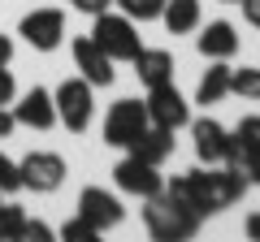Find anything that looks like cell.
Segmentation results:
<instances>
[{"label":"cell","mask_w":260,"mask_h":242,"mask_svg":"<svg viewBox=\"0 0 260 242\" xmlns=\"http://www.w3.org/2000/svg\"><path fill=\"white\" fill-rule=\"evenodd\" d=\"M225 95H230V65L225 61H213L208 74L200 78V87H195V104H221Z\"/></svg>","instance_id":"cell-18"},{"label":"cell","mask_w":260,"mask_h":242,"mask_svg":"<svg viewBox=\"0 0 260 242\" xmlns=\"http://www.w3.org/2000/svg\"><path fill=\"white\" fill-rule=\"evenodd\" d=\"M230 95H243V100H260V65L230 69Z\"/></svg>","instance_id":"cell-19"},{"label":"cell","mask_w":260,"mask_h":242,"mask_svg":"<svg viewBox=\"0 0 260 242\" xmlns=\"http://www.w3.org/2000/svg\"><path fill=\"white\" fill-rule=\"evenodd\" d=\"M91 39L113 56V61H135V56H139V48H143V39H139V30H135V22H130L126 13H113V9L95 13Z\"/></svg>","instance_id":"cell-4"},{"label":"cell","mask_w":260,"mask_h":242,"mask_svg":"<svg viewBox=\"0 0 260 242\" xmlns=\"http://www.w3.org/2000/svg\"><path fill=\"white\" fill-rule=\"evenodd\" d=\"M52 238H56V233L48 229L44 221H30V216H26V225H22V242H52Z\"/></svg>","instance_id":"cell-26"},{"label":"cell","mask_w":260,"mask_h":242,"mask_svg":"<svg viewBox=\"0 0 260 242\" xmlns=\"http://www.w3.org/2000/svg\"><path fill=\"white\" fill-rule=\"evenodd\" d=\"M9 61H13V39L0 35V65H9Z\"/></svg>","instance_id":"cell-30"},{"label":"cell","mask_w":260,"mask_h":242,"mask_svg":"<svg viewBox=\"0 0 260 242\" xmlns=\"http://www.w3.org/2000/svg\"><path fill=\"white\" fill-rule=\"evenodd\" d=\"M70 9H78V13H87V18H95V13L113 9V0H70Z\"/></svg>","instance_id":"cell-27"},{"label":"cell","mask_w":260,"mask_h":242,"mask_svg":"<svg viewBox=\"0 0 260 242\" xmlns=\"http://www.w3.org/2000/svg\"><path fill=\"white\" fill-rule=\"evenodd\" d=\"M195 48H200V56H208V61H230V56L239 52V30H234L230 22H208L204 35L195 39Z\"/></svg>","instance_id":"cell-15"},{"label":"cell","mask_w":260,"mask_h":242,"mask_svg":"<svg viewBox=\"0 0 260 242\" xmlns=\"http://www.w3.org/2000/svg\"><path fill=\"white\" fill-rule=\"evenodd\" d=\"M113 182H117V190H126V195L135 199H152L165 190V177L156 173V165H148V160L139 156H126L117 169H113Z\"/></svg>","instance_id":"cell-10"},{"label":"cell","mask_w":260,"mask_h":242,"mask_svg":"<svg viewBox=\"0 0 260 242\" xmlns=\"http://www.w3.org/2000/svg\"><path fill=\"white\" fill-rule=\"evenodd\" d=\"M18 35L26 39L35 52H56L65 39V13L61 9H30L26 18H22Z\"/></svg>","instance_id":"cell-8"},{"label":"cell","mask_w":260,"mask_h":242,"mask_svg":"<svg viewBox=\"0 0 260 242\" xmlns=\"http://www.w3.org/2000/svg\"><path fill=\"white\" fill-rule=\"evenodd\" d=\"M13 126H18V121H13V108H0V139H9Z\"/></svg>","instance_id":"cell-29"},{"label":"cell","mask_w":260,"mask_h":242,"mask_svg":"<svg viewBox=\"0 0 260 242\" xmlns=\"http://www.w3.org/2000/svg\"><path fill=\"white\" fill-rule=\"evenodd\" d=\"M165 195L204 221V216L234 208L247 195V177L234 165H204V169H191V173H178L174 182H165Z\"/></svg>","instance_id":"cell-1"},{"label":"cell","mask_w":260,"mask_h":242,"mask_svg":"<svg viewBox=\"0 0 260 242\" xmlns=\"http://www.w3.org/2000/svg\"><path fill=\"white\" fill-rule=\"evenodd\" d=\"M239 5H243V18H247V26L260 30V0H239Z\"/></svg>","instance_id":"cell-28"},{"label":"cell","mask_w":260,"mask_h":242,"mask_svg":"<svg viewBox=\"0 0 260 242\" xmlns=\"http://www.w3.org/2000/svg\"><path fill=\"white\" fill-rule=\"evenodd\" d=\"M70 52H74L78 74H83L91 87H109L113 78H117V74H113V56L104 52V48L95 44L91 35H87V39H74V44H70Z\"/></svg>","instance_id":"cell-12"},{"label":"cell","mask_w":260,"mask_h":242,"mask_svg":"<svg viewBox=\"0 0 260 242\" xmlns=\"http://www.w3.org/2000/svg\"><path fill=\"white\" fill-rule=\"evenodd\" d=\"M148 126H152L148 108H143L139 100H117L109 108V117H104V143H109V147H126V143L139 139Z\"/></svg>","instance_id":"cell-7"},{"label":"cell","mask_w":260,"mask_h":242,"mask_svg":"<svg viewBox=\"0 0 260 242\" xmlns=\"http://www.w3.org/2000/svg\"><path fill=\"white\" fill-rule=\"evenodd\" d=\"M18 190H22V169L18 160H9L0 151V195H18Z\"/></svg>","instance_id":"cell-24"},{"label":"cell","mask_w":260,"mask_h":242,"mask_svg":"<svg viewBox=\"0 0 260 242\" xmlns=\"http://www.w3.org/2000/svg\"><path fill=\"white\" fill-rule=\"evenodd\" d=\"M191 134H195V156H200V165H230L234 134L225 130L221 121L200 117V121H191Z\"/></svg>","instance_id":"cell-9"},{"label":"cell","mask_w":260,"mask_h":242,"mask_svg":"<svg viewBox=\"0 0 260 242\" xmlns=\"http://www.w3.org/2000/svg\"><path fill=\"white\" fill-rule=\"evenodd\" d=\"M22 169V190H35V195H52L65 182V160L56 151H30L18 160Z\"/></svg>","instance_id":"cell-6"},{"label":"cell","mask_w":260,"mask_h":242,"mask_svg":"<svg viewBox=\"0 0 260 242\" xmlns=\"http://www.w3.org/2000/svg\"><path fill=\"white\" fill-rule=\"evenodd\" d=\"M18 100V83H13V69L0 65V108H9V104Z\"/></svg>","instance_id":"cell-25"},{"label":"cell","mask_w":260,"mask_h":242,"mask_svg":"<svg viewBox=\"0 0 260 242\" xmlns=\"http://www.w3.org/2000/svg\"><path fill=\"white\" fill-rule=\"evenodd\" d=\"M230 134H234V151H260V117H243Z\"/></svg>","instance_id":"cell-22"},{"label":"cell","mask_w":260,"mask_h":242,"mask_svg":"<svg viewBox=\"0 0 260 242\" xmlns=\"http://www.w3.org/2000/svg\"><path fill=\"white\" fill-rule=\"evenodd\" d=\"M13 121L18 126H30V130H52L56 126V104H52V91L44 87H30L18 104H13Z\"/></svg>","instance_id":"cell-13"},{"label":"cell","mask_w":260,"mask_h":242,"mask_svg":"<svg viewBox=\"0 0 260 242\" xmlns=\"http://www.w3.org/2000/svg\"><path fill=\"white\" fill-rule=\"evenodd\" d=\"M160 22H165L169 35H191V30H200V0H165Z\"/></svg>","instance_id":"cell-17"},{"label":"cell","mask_w":260,"mask_h":242,"mask_svg":"<svg viewBox=\"0 0 260 242\" xmlns=\"http://www.w3.org/2000/svg\"><path fill=\"white\" fill-rule=\"evenodd\" d=\"M61 238H65V242H91V238H100V229H95L91 221H83V216L74 212L70 221L61 225Z\"/></svg>","instance_id":"cell-23"},{"label":"cell","mask_w":260,"mask_h":242,"mask_svg":"<svg viewBox=\"0 0 260 242\" xmlns=\"http://www.w3.org/2000/svg\"><path fill=\"white\" fill-rule=\"evenodd\" d=\"M22 225H26V208L0 204V242H22Z\"/></svg>","instance_id":"cell-20"},{"label":"cell","mask_w":260,"mask_h":242,"mask_svg":"<svg viewBox=\"0 0 260 242\" xmlns=\"http://www.w3.org/2000/svg\"><path fill=\"white\" fill-rule=\"evenodd\" d=\"M143 108H148V121H152V126H165V130H174V134L182 130V126H191V104H186V95L178 91L174 83L148 87Z\"/></svg>","instance_id":"cell-5"},{"label":"cell","mask_w":260,"mask_h":242,"mask_svg":"<svg viewBox=\"0 0 260 242\" xmlns=\"http://www.w3.org/2000/svg\"><path fill=\"white\" fill-rule=\"evenodd\" d=\"M143 225H148V233L160 238V242H182V238H191V233L200 229V216L186 212L182 204H174V199L160 190V195L143 199Z\"/></svg>","instance_id":"cell-2"},{"label":"cell","mask_w":260,"mask_h":242,"mask_svg":"<svg viewBox=\"0 0 260 242\" xmlns=\"http://www.w3.org/2000/svg\"><path fill=\"white\" fill-rule=\"evenodd\" d=\"M130 22H156L160 9H165V0H113Z\"/></svg>","instance_id":"cell-21"},{"label":"cell","mask_w":260,"mask_h":242,"mask_svg":"<svg viewBox=\"0 0 260 242\" xmlns=\"http://www.w3.org/2000/svg\"><path fill=\"white\" fill-rule=\"evenodd\" d=\"M174 147H178V139H174V130H165V126H148L139 139H130V143H126L130 156L148 160V165H156V169L165 165L169 156H174Z\"/></svg>","instance_id":"cell-14"},{"label":"cell","mask_w":260,"mask_h":242,"mask_svg":"<svg viewBox=\"0 0 260 242\" xmlns=\"http://www.w3.org/2000/svg\"><path fill=\"white\" fill-rule=\"evenodd\" d=\"M95 87L87 83L83 74L78 78H65L61 87L52 91V104H56V121H61L65 130H74V134H83L87 126H91V117H95Z\"/></svg>","instance_id":"cell-3"},{"label":"cell","mask_w":260,"mask_h":242,"mask_svg":"<svg viewBox=\"0 0 260 242\" xmlns=\"http://www.w3.org/2000/svg\"><path fill=\"white\" fill-rule=\"evenodd\" d=\"M78 216L83 221H91L95 229H117L121 221H126V208H121V199L113 195V190L104 186H83V195H78Z\"/></svg>","instance_id":"cell-11"},{"label":"cell","mask_w":260,"mask_h":242,"mask_svg":"<svg viewBox=\"0 0 260 242\" xmlns=\"http://www.w3.org/2000/svg\"><path fill=\"white\" fill-rule=\"evenodd\" d=\"M243 229H247V238H256V242H260V212H251V216H247V225H243Z\"/></svg>","instance_id":"cell-31"},{"label":"cell","mask_w":260,"mask_h":242,"mask_svg":"<svg viewBox=\"0 0 260 242\" xmlns=\"http://www.w3.org/2000/svg\"><path fill=\"white\" fill-rule=\"evenodd\" d=\"M135 74H139L143 87H160V83H174V56L165 48H139V56L130 61Z\"/></svg>","instance_id":"cell-16"},{"label":"cell","mask_w":260,"mask_h":242,"mask_svg":"<svg viewBox=\"0 0 260 242\" xmlns=\"http://www.w3.org/2000/svg\"><path fill=\"white\" fill-rule=\"evenodd\" d=\"M221 5H239V0H221Z\"/></svg>","instance_id":"cell-32"}]
</instances>
